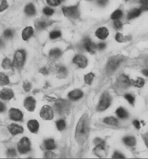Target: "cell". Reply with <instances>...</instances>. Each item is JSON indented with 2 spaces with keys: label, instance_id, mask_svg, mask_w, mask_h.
<instances>
[{
  "label": "cell",
  "instance_id": "46",
  "mask_svg": "<svg viewBox=\"0 0 148 159\" xmlns=\"http://www.w3.org/2000/svg\"><path fill=\"white\" fill-rule=\"evenodd\" d=\"M98 4L101 6H105L108 3V0H98Z\"/></svg>",
  "mask_w": 148,
  "mask_h": 159
},
{
  "label": "cell",
  "instance_id": "14",
  "mask_svg": "<svg viewBox=\"0 0 148 159\" xmlns=\"http://www.w3.org/2000/svg\"><path fill=\"white\" fill-rule=\"evenodd\" d=\"M39 123L36 120H32L28 121L27 123V126L28 130L32 133H37L39 129Z\"/></svg>",
  "mask_w": 148,
  "mask_h": 159
},
{
  "label": "cell",
  "instance_id": "28",
  "mask_svg": "<svg viewBox=\"0 0 148 159\" xmlns=\"http://www.w3.org/2000/svg\"><path fill=\"white\" fill-rule=\"evenodd\" d=\"M116 114L120 118H125L128 117L127 112L123 108H119L116 111Z\"/></svg>",
  "mask_w": 148,
  "mask_h": 159
},
{
  "label": "cell",
  "instance_id": "31",
  "mask_svg": "<svg viewBox=\"0 0 148 159\" xmlns=\"http://www.w3.org/2000/svg\"><path fill=\"white\" fill-rule=\"evenodd\" d=\"M145 84L144 80L141 78H138L136 80H133V84L135 86L138 88H141L144 86Z\"/></svg>",
  "mask_w": 148,
  "mask_h": 159
},
{
  "label": "cell",
  "instance_id": "21",
  "mask_svg": "<svg viewBox=\"0 0 148 159\" xmlns=\"http://www.w3.org/2000/svg\"><path fill=\"white\" fill-rule=\"evenodd\" d=\"M44 146L46 149L48 150L55 149L56 148L55 142L52 139H48L45 140Z\"/></svg>",
  "mask_w": 148,
  "mask_h": 159
},
{
  "label": "cell",
  "instance_id": "35",
  "mask_svg": "<svg viewBox=\"0 0 148 159\" xmlns=\"http://www.w3.org/2000/svg\"><path fill=\"white\" fill-rule=\"evenodd\" d=\"M46 2L48 5L56 7L60 5L62 1L61 0H46Z\"/></svg>",
  "mask_w": 148,
  "mask_h": 159
},
{
  "label": "cell",
  "instance_id": "40",
  "mask_svg": "<svg viewBox=\"0 0 148 159\" xmlns=\"http://www.w3.org/2000/svg\"><path fill=\"white\" fill-rule=\"evenodd\" d=\"M23 89L24 90L25 92H28L30 91L31 88H32V84L28 82H25L23 83Z\"/></svg>",
  "mask_w": 148,
  "mask_h": 159
},
{
  "label": "cell",
  "instance_id": "54",
  "mask_svg": "<svg viewBox=\"0 0 148 159\" xmlns=\"http://www.w3.org/2000/svg\"><path fill=\"white\" fill-rule=\"evenodd\" d=\"M142 74L145 76H148V70H142Z\"/></svg>",
  "mask_w": 148,
  "mask_h": 159
},
{
  "label": "cell",
  "instance_id": "7",
  "mask_svg": "<svg viewBox=\"0 0 148 159\" xmlns=\"http://www.w3.org/2000/svg\"><path fill=\"white\" fill-rule=\"evenodd\" d=\"M111 104V98L109 94L104 93L102 96L99 103L98 109L99 111H104L109 107Z\"/></svg>",
  "mask_w": 148,
  "mask_h": 159
},
{
  "label": "cell",
  "instance_id": "51",
  "mask_svg": "<svg viewBox=\"0 0 148 159\" xmlns=\"http://www.w3.org/2000/svg\"><path fill=\"white\" fill-rule=\"evenodd\" d=\"M5 110V106L4 104L1 102H0V112L4 111Z\"/></svg>",
  "mask_w": 148,
  "mask_h": 159
},
{
  "label": "cell",
  "instance_id": "3",
  "mask_svg": "<svg viewBox=\"0 0 148 159\" xmlns=\"http://www.w3.org/2000/svg\"><path fill=\"white\" fill-rule=\"evenodd\" d=\"M62 11L63 14L68 18L77 19L80 16V11L78 5L63 7L62 8Z\"/></svg>",
  "mask_w": 148,
  "mask_h": 159
},
{
  "label": "cell",
  "instance_id": "49",
  "mask_svg": "<svg viewBox=\"0 0 148 159\" xmlns=\"http://www.w3.org/2000/svg\"><path fill=\"white\" fill-rule=\"evenodd\" d=\"M133 125L137 129H139L141 128L140 123H139V122L138 120H135V121H134V122H133Z\"/></svg>",
  "mask_w": 148,
  "mask_h": 159
},
{
  "label": "cell",
  "instance_id": "27",
  "mask_svg": "<svg viewBox=\"0 0 148 159\" xmlns=\"http://www.w3.org/2000/svg\"><path fill=\"white\" fill-rule=\"evenodd\" d=\"M104 122H105L107 124L111 125H117L118 124V121L117 119L114 117H107L104 119Z\"/></svg>",
  "mask_w": 148,
  "mask_h": 159
},
{
  "label": "cell",
  "instance_id": "24",
  "mask_svg": "<svg viewBox=\"0 0 148 159\" xmlns=\"http://www.w3.org/2000/svg\"><path fill=\"white\" fill-rule=\"evenodd\" d=\"M1 66L4 70H9L13 66V62H12L9 58H5L3 60Z\"/></svg>",
  "mask_w": 148,
  "mask_h": 159
},
{
  "label": "cell",
  "instance_id": "12",
  "mask_svg": "<svg viewBox=\"0 0 148 159\" xmlns=\"http://www.w3.org/2000/svg\"><path fill=\"white\" fill-rule=\"evenodd\" d=\"M14 96V92L11 89L5 88L0 91V98L4 100H11Z\"/></svg>",
  "mask_w": 148,
  "mask_h": 159
},
{
  "label": "cell",
  "instance_id": "23",
  "mask_svg": "<svg viewBox=\"0 0 148 159\" xmlns=\"http://www.w3.org/2000/svg\"><path fill=\"white\" fill-rule=\"evenodd\" d=\"M50 23L49 22L45 21V20H38L37 21L35 24V26L37 29L41 30L44 29L47 27L48 25H50Z\"/></svg>",
  "mask_w": 148,
  "mask_h": 159
},
{
  "label": "cell",
  "instance_id": "18",
  "mask_svg": "<svg viewBox=\"0 0 148 159\" xmlns=\"http://www.w3.org/2000/svg\"><path fill=\"white\" fill-rule=\"evenodd\" d=\"M83 95V93L82 91L79 89H76L69 92V93L68 94V97L72 100H77L81 98Z\"/></svg>",
  "mask_w": 148,
  "mask_h": 159
},
{
  "label": "cell",
  "instance_id": "42",
  "mask_svg": "<svg viewBox=\"0 0 148 159\" xmlns=\"http://www.w3.org/2000/svg\"><path fill=\"white\" fill-rule=\"evenodd\" d=\"M122 26H123V25H122V23H121L120 20H119V19H117V20H115L114 26H115V28L117 29H120L122 28Z\"/></svg>",
  "mask_w": 148,
  "mask_h": 159
},
{
  "label": "cell",
  "instance_id": "41",
  "mask_svg": "<svg viewBox=\"0 0 148 159\" xmlns=\"http://www.w3.org/2000/svg\"><path fill=\"white\" fill-rule=\"evenodd\" d=\"M4 35L5 38L9 39V38H12V36H13V32L10 29H7V30H5L4 31Z\"/></svg>",
  "mask_w": 148,
  "mask_h": 159
},
{
  "label": "cell",
  "instance_id": "37",
  "mask_svg": "<svg viewBox=\"0 0 148 159\" xmlns=\"http://www.w3.org/2000/svg\"><path fill=\"white\" fill-rule=\"evenodd\" d=\"M43 12L44 14L48 16H51L54 13V11L52 10L51 8L50 7H45L44 9H43Z\"/></svg>",
  "mask_w": 148,
  "mask_h": 159
},
{
  "label": "cell",
  "instance_id": "8",
  "mask_svg": "<svg viewBox=\"0 0 148 159\" xmlns=\"http://www.w3.org/2000/svg\"><path fill=\"white\" fill-rule=\"evenodd\" d=\"M9 118L15 121H20L23 120V113L20 110L15 108H12L9 110Z\"/></svg>",
  "mask_w": 148,
  "mask_h": 159
},
{
  "label": "cell",
  "instance_id": "13",
  "mask_svg": "<svg viewBox=\"0 0 148 159\" xmlns=\"http://www.w3.org/2000/svg\"><path fill=\"white\" fill-rule=\"evenodd\" d=\"M73 62L75 63L79 67L84 68L87 66V58L81 55L76 56L73 59Z\"/></svg>",
  "mask_w": 148,
  "mask_h": 159
},
{
  "label": "cell",
  "instance_id": "43",
  "mask_svg": "<svg viewBox=\"0 0 148 159\" xmlns=\"http://www.w3.org/2000/svg\"><path fill=\"white\" fill-rule=\"evenodd\" d=\"M125 98L129 102V103L133 104L134 102V98L129 94H127L125 95Z\"/></svg>",
  "mask_w": 148,
  "mask_h": 159
},
{
  "label": "cell",
  "instance_id": "57",
  "mask_svg": "<svg viewBox=\"0 0 148 159\" xmlns=\"http://www.w3.org/2000/svg\"><path fill=\"white\" fill-rule=\"evenodd\" d=\"M64 1V0H61V1Z\"/></svg>",
  "mask_w": 148,
  "mask_h": 159
},
{
  "label": "cell",
  "instance_id": "58",
  "mask_svg": "<svg viewBox=\"0 0 148 159\" xmlns=\"http://www.w3.org/2000/svg\"><path fill=\"white\" fill-rule=\"evenodd\" d=\"M125 1H127V0H125Z\"/></svg>",
  "mask_w": 148,
  "mask_h": 159
},
{
  "label": "cell",
  "instance_id": "15",
  "mask_svg": "<svg viewBox=\"0 0 148 159\" xmlns=\"http://www.w3.org/2000/svg\"><path fill=\"white\" fill-rule=\"evenodd\" d=\"M95 35L98 39L104 40L109 35V31L107 28L102 27L98 29L95 32Z\"/></svg>",
  "mask_w": 148,
  "mask_h": 159
},
{
  "label": "cell",
  "instance_id": "11",
  "mask_svg": "<svg viewBox=\"0 0 148 159\" xmlns=\"http://www.w3.org/2000/svg\"><path fill=\"white\" fill-rule=\"evenodd\" d=\"M8 128L10 133L12 135L14 136L22 134L24 131V129L22 126L14 123H12L8 125Z\"/></svg>",
  "mask_w": 148,
  "mask_h": 159
},
{
  "label": "cell",
  "instance_id": "5",
  "mask_svg": "<svg viewBox=\"0 0 148 159\" xmlns=\"http://www.w3.org/2000/svg\"><path fill=\"white\" fill-rule=\"evenodd\" d=\"M18 150L20 154L27 153L30 150V142L26 137L22 138L18 144Z\"/></svg>",
  "mask_w": 148,
  "mask_h": 159
},
{
  "label": "cell",
  "instance_id": "50",
  "mask_svg": "<svg viewBox=\"0 0 148 159\" xmlns=\"http://www.w3.org/2000/svg\"><path fill=\"white\" fill-rule=\"evenodd\" d=\"M105 43H100V44H99L97 46V47L98 49H99V50H102V49H103L105 47Z\"/></svg>",
  "mask_w": 148,
  "mask_h": 159
},
{
  "label": "cell",
  "instance_id": "2",
  "mask_svg": "<svg viewBox=\"0 0 148 159\" xmlns=\"http://www.w3.org/2000/svg\"><path fill=\"white\" fill-rule=\"evenodd\" d=\"M123 60H124V57L121 56L111 57L108 61L107 66V70L109 73H111L112 72L115 71L117 69V68L120 66L121 62H123Z\"/></svg>",
  "mask_w": 148,
  "mask_h": 159
},
{
  "label": "cell",
  "instance_id": "53",
  "mask_svg": "<svg viewBox=\"0 0 148 159\" xmlns=\"http://www.w3.org/2000/svg\"><path fill=\"white\" fill-rule=\"evenodd\" d=\"M41 72L44 74H48V72H47V70L46 68H42L41 70Z\"/></svg>",
  "mask_w": 148,
  "mask_h": 159
},
{
  "label": "cell",
  "instance_id": "6",
  "mask_svg": "<svg viewBox=\"0 0 148 159\" xmlns=\"http://www.w3.org/2000/svg\"><path fill=\"white\" fill-rule=\"evenodd\" d=\"M40 117L45 120H51L54 118V112L52 108L49 106H44L40 112Z\"/></svg>",
  "mask_w": 148,
  "mask_h": 159
},
{
  "label": "cell",
  "instance_id": "56",
  "mask_svg": "<svg viewBox=\"0 0 148 159\" xmlns=\"http://www.w3.org/2000/svg\"><path fill=\"white\" fill-rule=\"evenodd\" d=\"M1 41L0 40V44H1Z\"/></svg>",
  "mask_w": 148,
  "mask_h": 159
},
{
  "label": "cell",
  "instance_id": "48",
  "mask_svg": "<svg viewBox=\"0 0 148 159\" xmlns=\"http://www.w3.org/2000/svg\"><path fill=\"white\" fill-rule=\"evenodd\" d=\"M141 11H148V2L145 3V4H142V5L141 6V8H140Z\"/></svg>",
  "mask_w": 148,
  "mask_h": 159
},
{
  "label": "cell",
  "instance_id": "1",
  "mask_svg": "<svg viewBox=\"0 0 148 159\" xmlns=\"http://www.w3.org/2000/svg\"><path fill=\"white\" fill-rule=\"evenodd\" d=\"M89 134V122L88 116L84 114L76 126L75 138L80 145H83L87 140Z\"/></svg>",
  "mask_w": 148,
  "mask_h": 159
},
{
  "label": "cell",
  "instance_id": "30",
  "mask_svg": "<svg viewBox=\"0 0 148 159\" xmlns=\"http://www.w3.org/2000/svg\"><path fill=\"white\" fill-rule=\"evenodd\" d=\"M123 15V12L120 10H117L113 12L111 15V18L113 20L119 19Z\"/></svg>",
  "mask_w": 148,
  "mask_h": 159
},
{
  "label": "cell",
  "instance_id": "26",
  "mask_svg": "<svg viewBox=\"0 0 148 159\" xmlns=\"http://www.w3.org/2000/svg\"><path fill=\"white\" fill-rule=\"evenodd\" d=\"M9 83V78L2 72H0V85L4 86Z\"/></svg>",
  "mask_w": 148,
  "mask_h": 159
},
{
  "label": "cell",
  "instance_id": "45",
  "mask_svg": "<svg viewBox=\"0 0 148 159\" xmlns=\"http://www.w3.org/2000/svg\"><path fill=\"white\" fill-rule=\"evenodd\" d=\"M112 157L113 159H124V156L123 155H122L119 153H117V152H115Z\"/></svg>",
  "mask_w": 148,
  "mask_h": 159
},
{
  "label": "cell",
  "instance_id": "20",
  "mask_svg": "<svg viewBox=\"0 0 148 159\" xmlns=\"http://www.w3.org/2000/svg\"><path fill=\"white\" fill-rule=\"evenodd\" d=\"M24 12L28 16H32L36 14V8L33 4H29L26 6Z\"/></svg>",
  "mask_w": 148,
  "mask_h": 159
},
{
  "label": "cell",
  "instance_id": "4",
  "mask_svg": "<svg viewBox=\"0 0 148 159\" xmlns=\"http://www.w3.org/2000/svg\"><path fill=\"white\" fill-rule=\"evenodd\" d=\"M26 60V53L24 50H20L15 52L14 55L13 66L17 68L23 66Z\"/></svg>",
  "mask_w": 148,
  "mask_h": 159
},
{
  "label": "cell",
  "instance_id": "36",
  "mask_svg": "<svg viewBox=\"0 0 148 159\" xmlns=\"http://www.w3.org/2000/svg\"><path fill=\"white\" fill-rule=\"evenodd\" d=\"M8 7V4L7 3V0H2L1 3L0 4V12H3L4 11L7 10Z\"/></svg>",
  "mask_w": 148,
  "mask_h": 159
},
{
  "label": "cell",
  "instance_id": "9",
  "mask_svg": "<svg viewBox=\"0 0 148 159\" xmlns=\"http://www.w3.org/2000/svg\"><path fill=\"white\" fill-rule=\"evenodd\" d=\"M36 105V100L34 98L31 97V96L28 97L24 101V107L27 110L30 111V112H32L35 110Z\"/></svg>",
  "mask_w": 148,
  "mask_h": 159
},
{
  "label": "cell",
  "instance_id": "29",
  "mask_svg": "<svg viewBox=\"0 0 148 159\" xmlns=\"http://www.w3.org/2000/svg\"><path fill=\"white\" fill-rule=\"evenodd\" d=\"M94 77H95L94 74H93V73H89V74H87V75L84 76L85 82L87 84H89V85L92 84Z\"/></svg>",
  "mask_w": 148,
  "mask_h": 159
},
{
  "label": "cell",
  "instance_id": "17",
  "mask_svg": "<svg viewBox=\"0 0 148 159\" xmlns=\"http://www.w3.org/2000/svg\"><path fill=\"white\" fill-rule=\"evenodd\" d=\"M33 29L31 26H28L24 29L22 33V38L23 40L26 41L32 36L33 34Z\"/></svg>",
  "mask_w": 148,
  "mask_h": 159
},
{
  "label": "cell",
  "instance_id": "33",
  "mask_svg": "<svg viewBox=\"0 0 148 159\" xmlns=\"http://www.w3.org/2000/svg\"><path fill=\"white\" fill-rule=\"evenodd\" d=\"M56 125L57 128L59 131L63 130L65 129V126H66L65 121L63 120H60L56 122Z\"/></svg>",
  "mask_w": 148,
  "mask_h": 159
},
{
  "label": "cell",
  "instance_id": "39",
  "mask_svg": "<svg viewBox=\"0 0 148 159\" xmlns=\"http://www.w3.org/2000/svg\"><path fill=\"white\" fill-rule=\"evenodd\" d=\"M116 40L119 43L124 42L126 41L125 37L123 36L122 34L120 33H117L116 36Z\"/></svg>",
  "mask_w": 148,
  "mask_h": 159
},
{
  "label": "cell",
  "instance_id": "34",
  "mask_svg": "<svg viewBox=\"0 0 148 159\" xmlns=\"http://www.w3.org/2000/svg\"><path fill=\"white\" fill-rule=\"evenodd\" d=\"M60 36H61L60 32L58 30L52 31L50 34V38H51V39H55L60 37Z\"/></svg>",
  "mask_w": 148,
  "mask_h": 159
},
{
  "label": "cell",
  "instance_id": "10",
  "mask_svg": "<svg viewBox=\"0 0 148 159\" xmlns=\"http://www.w3.org/2000/svg\"><path fill=\"white\" fill-rule=\"evenodd\" d=\"M55 107L58 112L60 114H64L68 110L69 104L65 100H59L55 103Z\"/></svg>",
  "mask_w": 148,
  "mask_h": 159
},
{
  "label": "cell",
  "instance_id": "38",
  "mask_svg": "<svg viewBox=\"0 0 148 159\" xmlns=\"http://www.w3.org/2000/svg\"><path fill=\"white\" fill-rule=\"evenodd\" d=\"M7 156L8 157H14L16 156V152L15 149L11 148L7 150Z\"/></svg>",
  "mask_w": 148,
  "mask_h": 159
},
{
  "label": "cell",
  "instance_id": "25",
  "mask_svg": "<svg viewBox=\"0 0 148 159\" xmlns=\"http://www.w3.org/2000/svg\"><path fill=\"white\" fill-rule=\"evenodd\" d=\"M123 142L125 145L129 146H134L136 143V140L134 137L133 136H127L123 139Z\"/></svg>",
  "mask_w": 148,
  "mask_h": 159
},
{
  "label": "cell",
  "instance_id": "55",
  "mask_svg": "<svg viewBox=\"0 0 148 159\" xmlns=\"http://www.w3.org/2000/svg\"><path fill=\"white\" fill-rule=\"evenodd\" d=\"M139 1L142 4H145V3L148 2V0H139Z\"/></svg>",
  "mask_w": 148,
  "mask_h": 159
},
{
  "label": "cell",
  "instance_id": "16",
  "mask_svg": "<svg viewBox=\"0 0 148 159\" xmlns=\"http://www.w3.org/2000/svg\"><path fill=\"white\" fill-rule=\"evenodd\" d=\"M84 46L85 48L87 50V51L89 52V53L93 54L95 52L94 49L96 47V46H95V44L91 42V40L89 38H85L84 39Z\"/></svg>",
  "mask_w": 148,
  "mask_h": 159
},
{
  "label": "cell",
  "instance_id": "19",
  "mask_svg": "<svg viewBox=\"0 0 148 159\" xmlns=\"http://www.w3.org/2000/svg\"><path fill=\"white\" fill-rule=\"evenodd\" d=\"M119 80V84L120 86L122 88H127L131 84V82L128 76L126 75H123L120 76Z\"/></svg>",
  "mask_w": 148,
  "mask_h": 159
},
{
  "label": "cell",
  "instance_id": "22",
  "mask_svg": "<svg viewBox=\"0 0 148 159\" xmlns=\"http://www.w3.org/2000/svg\"><path fill=\"white\" fill-rule=\"evenodd\" d=\"M141 13V11L140 9H134L131 10L128 14L127 18L128 19H132L139 16Z\"/></svg>",
  "mask_w": 148,
  "mask_h": 159
},
{
  "label": "cell",
  "instance_id": "52",
  "mask_svg": "<svg viewBox=\"0 0 148 159\" xmlns=\"http://www.w3.org/2000/svg\"><path fill=\"white\" fill-rule=\"evenodd\" d=\"M144 140H145V143L148 146V132L144 135Z\"/></svg>",
  "mask_w": 148,
  "mask_h": 159
},
{
  "label": "cell",
  "instance_id": "47",
  "mask_svg": "<svg viewBox=\"0 0 148 159\" xmlns=\"http://www.w3.org/2000/svg\"><path fill=\"white\" fill-rule=\"evenodd\" d=\"M55 156V155L54 154V153H52L51 152H48L46 153V154H45V157L46 158H53Z\"/></svg>",
  "mask_w": 148,
  "mask_h": 159
},
{
  "label": "cell",
  "instance_id": "32",
  "mask_svg": "<svg viewBox=\"0 0 148 159\" xmlns=\"http://www.w3.org/2000/svg\"><path fill=\"white\" fill-rule=\"evenodd\" d=\"M61 55V51L59 48H54L52 49L51 51L50 52V56L53 57H59Z\"/></svg>",
  "mask_w": 148,
  "mask_h": 159
},
{
  "label": "cell",
  "instance_id": "44",
  "mask_svg": "<svg viewBox=\"0 0 148 159\" xmlns=\"http://www.w3.org/2000/svg\"><path fill=\"white\" fill-rule=\"evenodd\" d=\"M58 73L60 75H66V74H67V70H66V68L65 67L62 66H60L59 68V69H58Z\"/></svg>",
  "mask_w": 148,
  "mask_h": 159
}]
</instances>
